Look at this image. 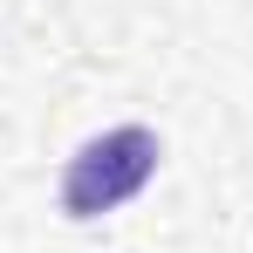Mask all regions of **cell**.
Segmentation results:
<instances>
[{"instance_id": "1", "label": "cell", "mask_w": 253, "mask_h": 253, "mask_svg": "<svg viewBox=\"0 0 253 253\" xmlns=\"http://www.w3.org/2000/svg\"><path fill=\"white\" fill-rule=\"evenodd\" d=\"M151 171H158V130H144V124L103 130L62 171V212L69 219H103V212L130 206L151 185Z\"/></svg>"}]
</instances>
